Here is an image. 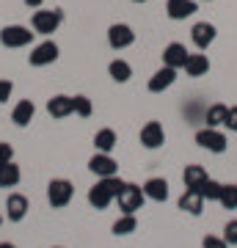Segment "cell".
I'll return each mask as SVG.
<instances>
[{
  "label": "cell",
  "mask_w": 237,
  "mask_h": 248,
  "mask_svg": "<svg viewBox=\"0 0 237 248\" xmlns=\"http://www.w3.org/2000/svg\"><path fill=\"white\" fill-rule=\"evenodd\" d=\"M33 116H36V105L31 99H22V102H17L14 110H11V122L17 124V127H28V124L33 122Z\"/></svg>",
  "instance_id": "cell-19"
},
{
  "label": "cell",
  "mask_w": 237,
  "mask_h": 248,
  "mask_svg": "<svg viewBox=\"0 0 237 248\" xmlns=\"http://www.w3.org/2000/svg\"><path fill=\"white\" fill-rule=\"evenodd\" d=\"M53 248H63V246H53Z\"/></svg>",
  "instance_id": "cell-39"
},
{
  "label": "cell",
  "mask_w": 237,
  "mask_h": 248,
  "mask_svg": "<svg viewBox=\"0 0 237 248\" xmlns=\"http://www.w3.org/2000/svg\"><path fill=\"white\" fill-rule=\"evenodd\" d=\"M122 187H124V182L119 177H102L97 185L88 190V204L94 210H108L111 202H116V196H119Z\"/></svg>",
  "instance_id": "cell-1"
},
{
  "label": "cell",
  "mask_w": 237,
  "mask_h": 248,
  "mask_svg": "<svg viewBox=\"0 0 237 248\" xmlns=\"http://www.w3.org/2000/svg\"><path fill=\"white\" fill-rule=\"evenodd\" d=\"M143 196L152 199V202H166L168 199V182L160 177H152L143 182Z\"/></svg>",
  "instance_id": "cell-20"
},
{
  "label": "cell",
  "mask_w": 237,
  "mask_h": 248,
  "mask_svg": "<svg viewBox=\"0 0 237 248\" xmlns=\"http://www.w3.org/2000/svg\"><path fill=\"white\" fill-rule=\"evenodd\" d=\"M19 179H22V171H19V166L14 160L0 166V187H17Z\"/></svg>",
  "instance_id": "cell-22"
},
{
  "label": "cell",
  "mask_w": 237,
  "mask_h": 248,
  "mask_svg": "<svg viewBox=\"0 0 237 248\" xmlns=\"http://www.w3.org/2000/svg\"><path fill=\"white\" fill-rule=\"evenodd\" d=\"M58 45L55 42H42V45H36L33 50H31V55H28V63L31 66H50V63H55L58 61Z\"/></svg>",
  "instance_id": "cell-7"
},
{
  "label": "cell",
  "mask_w": 237,
  "mask_h": 248,
  "mask_svg": "<svg viewBox=\"0 0 237 248\" xmlns=\"http://www.w3.org/2000/svg\"><path fill=\"white\" fill-rule=\"evenodd\" d=\"M235 185H237V182H235Z\"/></svg>",
  "instance_id": "cell-41"
},
{
  "label": "cell",
  "mask_w": 237,
  "mask_h": 248,
  "mask_svg": "<svg viewBox=\"0 0 237 248\" xmlns=\"http://www.w3.org/2000/svg\"><path fill=\"white\" fill-rule=\"evenodd\" d=\"M88 171H91V174H97L99 179H102V177H116L119 163H116L111 155H105V152H97L94 157L88 160Z\"/></svg>",
  "instance_id": "cell-10"
},
{
  "label": "cell",
  "mask_w": 237,
  "mask_h": 248,
  "mask_svg": "<svg viewBox=\"0 0 237 248\" xmlns=\"http://www.w3.org/2000/svg\"><path fill=\"white\" fill-rule=\"evenodd\" d=\"M202 248H229V243L223 237H215V234H207L202 240Z\"/></svg>",
  "instance_id": "cell-31"
},
{
  "label": "cell",
  "mask_w": 237,
  "mask_h": 248,
  "mask_svg": "<svg viewBox=\"0 0 237 248\" xmlns=\"http://www.w3.org/2000/svg\"><path fill=\"white\" fill-rule=\"evenodd\" d=\"M0 248H17L14 243H0Z\"/></svg>",
  "instance_id": "cell-36"
},
{
  "label": "cell",
  "mask_w": 237,
  "mask_h": 248,
  "mask_svg": "<svg viewBox=\"0 0 237 248\" xmlns=\"http://www.w3.org/2000/svg\"><path fill=\"white\" fill-rule=\"evenodd\" d=\"M61 22H63V11L61 9H39L33 14V19H31L33 31H36V33H42V36L55 33Z\"/></svg>",
  "instance_id": "cell-2"
},
{
  "label": "cell",
  "mask_w": 237,
  "mask_h": 248,
  "mask_svg": "<svg viewBox=\"0 0 237 248\" xmlns=\"http://www.w3.org/2000/svg\"><path fill=\"white\" fill-rule=\"evenodd\" d=\"M207 3H210V0H207Z\"/></svg>",
  "instance_id": "cell-40"
},
{
  "label": "cell",
  "mask_w": 237,
  "mask_h": 248,
  "mask_svg": "<svg viewBox=\"0 0 237 248\" xmlns=\"http://www.w3.org/2000/svg\"><path fill=\"white\" fill-rule=\"evenodd\" d=\"M223 127H226V130H232V133H237V105H235V108H229V113H226V122H223Z\"/></svg>",
  "instance_id": "cell-32"
},
{
  "label": "cell",
  "mask_w": 237,
  "mask_h": 248,
  "mask_svg": "<svg viewBox=\"0 0 237 248\" xmlns=\"http://www.w3.org/2000/svg\"><path fill=\"white\" fill-rule=\"evenodd\" d=\"M141 143L146 146V149H160L163 143H166V130H163V124L160 122H146L141 127Z\"/></svg>",
  "instance_id": "cell-9"
},
{
  "label": "cell",
  "mask_w": 237,
  "mask_h": 248,
  "mask_svg": "<svg viewBox=\"0 0 237 248\" xmlns=\"http://www.w3.org/2000/svg\"><path fill=\"white\" fill-rule=\"evenodd\" d=\"M188 47L179 45V42H171V45L163 50V63L171 66V69H185V61H188Z\"/></svg>",
  "instance_id": "cell-16"
},
{
  "label": "cell",
  "mask_w": 237,
  "mask_h": 248,
  "mask_svg": "<svg viewBox=\"0 0 237 248\" xmlns=\"http://www.w3.org/2000/svg\"><path fill=\"white\" fill-rule=\"evenodd\" d=\"M196 143L207 152H215V155H223L226 152V135L221 133L218 127H204L196 133Z\"/></svg>",
  "instance_id": "cell-6"
},
{
  "label": "cell",
  "mask_w": 237,
  "mask_h": 248,
  "mask_svg": "<svg viewBox=\"0 0 237 248\" xmlns=\"http://www.w3.org/2000/svg\"><path fill=\"white\" fill-rule=\"evenodd\" d=\"M108 75H111L116 83H127V80L132 78V66L127 61H122V58H116V61L108 63Z\"/></svg>",
  "instance_id": "cell-25"
},
{
  "label": "cell",
  "mask_w": 237,
  "mask_h": 248,
  "mask_svg": "<svg viewBox=\"0 0 237 248\" xmlns=\"http://www.w3.org/2000/svg\"><path fill=\"white\" fill-rule=\"evenodd\" d=\"M0 226H3V215H0Z\"/></svg>",
  "instance_id": "cell-38"
},
{
  "label": "cell",
  "mask_w": 237,
  "mask_h": 248,
  "mask_svg": "<svg viewBox=\"0 0 237 248\" xmlns=\"http://www.w3.org/2000/svg\"><path fill=\"white\" fill-rule=\"evenodd\" d=\"M111 229H113L116 237H127V234H132V232L138 229V218L132 213H122V218H116Z\"/></svg>",
  "instance_id": "cell-23"
},
{
  "label": "cell",
  "mask_w": 237,
  "mask_h": 248,
  "mask_svg": "<svg viewBox=\"0 0 237 248\" xmlns=\"http://www.w3.org/2000/svg\"><path fill=\"white\" fill-rule=\"evenodd\" d=\"M166 14L171 19H188L190 14H196V0H168L166 3Z\"/></svg>",
  "instance_id": "cell-17"
},
{
  "label": "cell",
  "mask_w": 237,
  "mask_h": 248,
  "mask_svg": "<svg viewBox=\"0 0 237 248\" xmlns=\"http://www.w3.org/2000/svg\"><path fill=\"white\" fill-rule=\"evenodd\" d=\"M75 99V113L80 116V119H88V116L94 113V105H91V99L86 97V94H78V97H72Z\"/></svg>",
  "instance_id": "cell-29"
},
{
  "label": "cell",
  "mask_w": 237,
  "mask_h": 248,
  "mask_svg": "<svg viewBox=\"0 0 237 248\" xmlns=\"http://www.w3.org/2000/svg\"><path fill=\"white\" fill-rule=\"evenodd\" d=\"M143 187L132 185V182H124V187L119 190V196H116V202H119V210L122 213H138L141 207H143Z\"/></svg>",
  "instance_id": "cell-3"
},
{
  "label": "cell",
  "mask_w": 237,
  "mask_h": 248,
  "mask_svg": "<svg viewBox=\"0 0 237 248\" xmlns=\"http://www.w3.org/2000/svg\"><path fill=\"white\" fill-rule=\"evenodd\" d=\"M11 160H14L11 143H0V166H3V163H11Z\"/></svg>",
  "instance_id": "cell-34"
},
{
  "label": "cell",
  "mask_w": 237,
  "mask_h": 248,
  "mask_svg": "<svg viewBox=\"0 0 237 248\" xmlns=\"http://www.w3.org/2000/svg\"><path fill=\"white\" fill-rule=\"evenodd\" d=\"M174 80H176V69H171V66L163 63V66H160V69L149 78V91H152V94H163L166 89L174 86Z\"/></svg>",
  "instance_id": "cell-12"
},
{
  "label": "cell",
  "mask_w": 237,
  "mask_h": 248,
  "mask_svg": "<svg viewBox=\"0 0 237 248\" xmlns=\"http://www.w3.org/2000/svg\"><path fill=\"white\" fill-rule=\"evenodd\" d=\"M31 39H33V33H31V28H25V25H6L3 31H0V45L9 47V50L28 47Z\"/></svg>",
  "instance_id": "cell-5"
},
{
  "label": "cell",
  "mask_w": 237,
  "mask_h": 248,
  "mask_svg": "<svg viewBox=\"0 0 237 248\" xmlns=\"http://www.w3.org/2000/svg\"><path fill=\"white\" fill-rule=\"evenodd\" d=\"M221 182H215V179H204L202 185H199V193H202V199L204 202H218V196H221Z\"/></svg>",
  "instance_id": "cell-27"
},
{
  "label": "cell",
  "mask_w": 237,
  "mask_h": 248,
  "mask_svg": "<svg viewBox=\"0 0 237 248\" xmlns=\"http://www.w3.org/2000/svg\"><path fill=\"white\" fill-rule=\"evenodd\" d=\"M132 3H146V0H132Z\"/></svg>",
  "instance_id": "cell-37"
},
{
  "label": "cell",
  "mask_w": 237,
  "mask_h": 248,
  "mask_svg": "<svg viewBox=\"0 0 237 248\" xmlns=\"http://www.w3.org/2000/svg\"><path fill=\"white\" fill-rule=\"evenodd\" d=\"M204 179H207V171H204V166H199V163H190V166H185V171H182L185 187H193V190H199V185H202Z\"/></svg>",
  "instance_id": "cell-21"
},
{
  "label": "cell",
  "mask_w": 237,
  "mask_h": 248,
  "mask_svg": "<svg viewBox=\"0 0 237 248\" xmlns=\"http://www.w3.org/2000/svg\"><path fill=\"white\" fill-rule=\"evenodd\" d=\"M22 3H25V6H31V9H39L44 0H22Z\"/></svg>",
  "instance_id": "cell-35"
},
{
  "label": "cell",
  "mask_w": 237,
  "mask_h": 248,
  "mask_svg": "<svg viewBox=\"0 0 237 248\" xmlns=\"http://www.w3.org/2000/svg\"><path fill=\"white\" fill-rule=\"evenodd\" d=\"M215 25L212 22H196L193 28H190V39H193V45L199 47V50H207V47L215 42Z\"/></svg>",
  "instance_id": "cell-14"
},
{
  "label": "cell",
  "mask_w": 237,
  "mask_h": 248,
  "mask_svg": "<svg viewBox=\"0 0 237 248\" xmlns=\"http://www.w3.org/2000/svg\"><path fill=\"white\" fill-rule=\"evenodd\" d=\"M176 204H179V210L188 213V215H202L204 213V199H202L199 190H193V187H185V193L179 196Z\"/></svg>",
  "instance_id": "cell-15"
},
{
  "label": "cell",
  "mask_w": 237,
  "mask_h": 248,
  "mask_svg": "<svg viewBox=\"0 0 237 248\" xmlns=\"http://www.w3.org/2000/svg\"><path fill=\"white\" fill-rule=\"evenodd\" d=\"M116 133L111 130V127H105V130H99L97 135H94V146H97V152H105V155H111V152L116 149Z\"/></svg>",
  "instance_id": "cell-24"
},
{
  "label": "cell",
  "mask_w": 237,
  "mask_h": 248,
  "mask_svg": "<svg viewBox=\"0 0 237 248\" xmlns=\"http://www.w3.org/2000/svg\"><path fill=\"white\" fill-rule=\"evenodd\" d=\"M226 113H229V108L218 102V105L207 108V116H204V122H207V127H223V122H226Z\"/></svg>",
  "instance_id": "cell-26"
},
{
  "label": "cell",
  "mask_w": 237,
  "mask_h": 248,
  "mask_svg": "<svg viewBox=\"0 0 237 248\" xmlns=\"http://www.w3.org/2000/svg\"><path fill=\"white\" fill-rule=\"evenodd\" d=\"M11 91H14V83L11 80H0V102H9Z\"/></svg>",
  "instance_id": "cell-33"
},
{
  "label": "cell",
  "mask_w": 237,
  "mask_h": 248,
  "mask_svg": "<svg viewBox=\"0 0 237 248\" xmlns=\"http://www.w3.org/2000/svg\"><path fill=\"white\" fill-rule=\"evenodd\" d=\"M185 72H188V78H202L210 72V58L202 53H190L188 55V61H185Z\"/></svg>",
  "instance_id": "cell-18"
},
{
  "label": "cell",
  "mask_w": 237,
  "mask_h": 248,
  "mask_svg": "<svg viewBox=\"0 0 237 248\" xmlns=\"http://www.w3.org/2000/svg\"><path fill=\"white\" fill-rule=\"evenodd\" d=\"M72 196H75V185H72L69 179H50V185H47V202L53 204L55 210H63L72 202Z\"/></svg>",
  "instance_id": "cell-4"
},
{
  "label": "cell",
  "mask_w": 237,
  "mask_h": 248,
  "mask_svg": "<svg viewBox=\"0 0 237 248\" xmlns=\"http://www.w3.org/2000/svg\"><path fill=\"white\" fill-rule=\"evenodd\" d=\"M223 240H226L229 246H237V218L223 226Z\"/></svg>",
  "instance_id": "cell-30"
},
{
  "label": "cell",
  "mask_w": 237,
  "mask_h": 248,
  "mask_svg": "<svg viewBox=\"0 0 237 248\" xmlns=\"http://www.w3.org/2000/svg\"><path fill=\"white\" fill-rule=\"evenodd\" d=\"M28 210H31V202H28V196L11 193L9 199H6V218H9V221H14V223L25 221Z\"/></svg>",
  "instance_id": "cell-11"
},
{
  "label": "cell",
  "mask_w": 237,
  "mask_h": 248,
  "mask_svg": "<svg viewBox=\"0 0 237 248\" xmlns=\"http://www.w3.org/2000/svg\"><path fill=\"white\" fill-rule=\"evenodd\" d=\"M132 42H135V33H132L130 25L116 22V25L108 28V45L113 50H127V47H132Z\"/></svg>",
  "instance_id": "cell-8"
},
{
  "label": "cell",
  "mask_w": 237,
  "mask_h": 248,
  "mask_svg": "<svg viewBox=\"0 0 237 248\" xmlns=\"http://www.w3.org/2000/svg\"><path fill=\"white\" fill-rule=\"evenodd\" d=\"M218 204L223 210H237V185H223L218 196Z\"/></svg>",
  "instance_id": "cell-28"
},
{
  "label": "cell",
  "mask_w": 237,
  "mask_h": 248,
  "mask_svg": "<svg viewBox=\"0 0 237 248\" xmlns=\"http://www.w3.org/2000/svg\"><path fill=\"white\" fill-rule=\"evenodd\" d=\"M47 113L53 119H66V116L75 113V99L66 97V94H55V97L47 99Z\"/></svg>",
  "instance_id": "cell-13"
}]
</instances>
